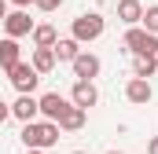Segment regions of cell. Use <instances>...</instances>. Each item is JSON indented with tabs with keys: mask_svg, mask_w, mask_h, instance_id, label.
<instances>
[{
	"mask_svg": "<svg viewBox=\"0 0 158 154\" xmlns=\"http://www.w3.org/2000/svg\"><path fill=\"white\" fill-rule=\"evenodd\" d=\"M125 51H132V55H158V37L147 33L143 26H132V30H125Z\"/></svg>",
	"mask_w": 158,
	"mask_h": 154,
	"instance_id": "3957f363",
	"label": "cell"
},
{
	"mask_svg": "<svg viewBox=\"0 0 158 154\" xmlns=\"http://www.w3.org/2000/svg\"><path fill=\"white\" fill-rule=\"evenodd\" d=\"M147 154H158V136H151V140H147Z\"/></svg>",
	"mask_w": 158,
	"mask_h": 154,
	"instance_id": "44dd1931",
	"label": "cell"
},
{
	"mask_svg": "<svg viewBox=\"0 0 158 154\" xmlns=\"http://www.w3.org/2000/svg\"><path fill=\"white\" fill-rule=\"evenodd\" d=\"M118 18L132 30V26H140V18H143V4L140 0H118Z\"/></svg>",
	"mask_w": 158,
	"mask_h": 154,
	"instance_id": "7c38bea8",
	"label": "cell"
},
{
	"mask_svg": "<svg viewBox=\"0 0 158 154\" xmlns=\"http://www.w3.org/2000/svg\"><path fill=\"white\" fill-rule=\"evenodd\" d=\"M7 117H11V103H4V99H0V125H4Z\"/></svg>",
	"mask_w": 158,
	"mask_h": 154,
	"instance_id": "ffe728a7",
	"label": "cell"
},
{
	"mask_svg": "<svg viewBox=\"0 0 158 154\" xmlns=\"http://www.w3.org/2000/svg\"><path fill=\"white\" fill-rule=\"evenodd\" d=\"M33 4H37L40 11H55V7H59V4H63V0H33Z\"/></svg>",
	"mask_w": 158,
	"mask_h": 154,
	"instance_id": "d6986e66",
	"label": "cell"
},
{
	"mask_svg": "<svg viewBox=\"0 0 158 154\" xmlns=\"http://www.w3.org/2000/svg\"><path fill=\"white\" fill-rule=\"evenodd\" d=\"M30 37H33V48H55L59 33H55V26H48V22H44V26H33V33H30Z\"/></svg>",
	"mask_w": 158,
	"mask_h": 154,
	"instance_id": "2e32d148",
	"label": "cell"
},
{
	"mask_svg": "<svg viewBox=\"0 0 158 154\" xmlns=\"http://www.w3.org/2000/svg\"><path fill=\"white\" fill-rule=\"evenodd\" d=\"M52 51H55V63H74V59L81 55V44H77L74 37H59Z\"/></svg>",
	"mask_w": 158,
	"mask_h": 154,
	"instance_id": "4fadbf2b",
	"label": "cell"
},
{
	"mask_svg": "<svg viewBox=\"0 0 158 154\" xmlns=\"http://www.w3.org/2000/svg\"><path fill=\"white\" fill-rule=\"evenodd\" d=\"M7 18V0H0V22Z\"/></svg>",
	"mask_w": 158,
	"mask_h": 154,
	"instance_id": "603a6c76",
	"label": "cell"
},
{
	"mask_svg": "<svg viewBox=\"0 0 158 154\" xmlns=\"http://www.w3.org/2000/svg\"><path fill=\"white\" fill-rule=\"evenodd\" d=\"M26 154H44V151H26Z\"/></svg>",
	"mask_w": 158,
	"mask_h": 154,
	"instance_id": "cb8c5ba5",
	"label": "cell"
},
{
	"mask_svg": "<svg viewBox=\"0 0 158 154\" xmlns=\"http://www.w3.org/2000/svg\"><path fill=\"white\" fill-rule=\"evenodd\" d=\"M85 117H88V110H81V107L70 103V110L59 117V132H77V128H85Z\"/></svg>",
	"mask_w": 158,
	"mask_h": 154,
	"instance_id": "5bb4252c",
	"label": "cell"
},
{
	"mask_svg": "<svg viewBox=\"0 0 158 154\" xmlns=\"http://www.w3.org/2000/svg\"><path fill=\"white\" fill-rule=\"evenodd\" d=\"M7 81L19 88V95H33V88L40 84V74L30 66V63H19V66H11V70H7Z\"/></svg>",
	"mask_w": 158,
	"mask_h": 154,
	"instance_id": "277c9868",
	"label": "cell"
},
{
	"mask_svg": "<svg viewBox=\"0 0 158 154\" xmlns=\"http://www.w3.org/2000/svg\"><path fill=\"white\" fill-rule=\"evenodd\" d=\"M74 154H85V151H74Z\"/></svg>",
	"mask_w": 158,
	"mask_h": 154,
	"instance_id": "484cf974",
	"label": "cell"
},
{
	"mask_svg": "<svg viewBox=\"0 0 158 154\" xmlns=\"http://www.w3.org/2000/svg\"><path fill=\"white\" fill-rule=\"evenodd\" d=\"M4 33H7L11 40L30 37V33H33V18H30V11H7V18H4Z\"/></svg>",
	"mask_w": 158,
	"mask_h": 154,
	"instance_id": "5b68a950",
	"label": "cell"
},
{
	"mask_svg": "<svg viewBox=\"0 0 158 154\" xmlns=\"http://www.w3.org/2000/svg\"><path fill=\"white\" fill-rule=\"evenodd\" d=\"M22 63V48H19V40L4 37L0 40V70H11V66H19Z\"/></svg>",
	"mask_w": 158,
	"mask_h": 154,
	"instance_id": "8fae6325",
	"label": "cell"
},
{
	"mask_svg": "<svg viewBox=\"0 0 158 154\" xmlns=\"http://www.w3.org/2000/svg\"><path fill=\"white\" fill-rule=\"evenodd\" d=\"M70 66H74V77H77V81H92V77H99V70H103V63H99L92 51H81Z\"/></svg>",
	"mask_w": 158,
	"mask_h": 154,
	"instance_id": "52a82bcc",
	"label": "cell"
},
{
	"mask_svg": "<svg viewBox=\"0 0 158 154\" xmlns=\"http://www.w3.org/2000/svg\"><path fill=\"white\" fill-rule=\"evenodd\" d=\"M107 154H121V151H107Z\"/></svg>",
	"mask_w": 158,
	"mask_h": 154,
	"instance_id": "d4e9b609",
	"label": "cell"
},
{
	"mask_svg": "<svg viewBox=\"0 0 158 154\" xmlns=\"http://www.w3.org/2000/svg\"><path fill=\"white\" fill-rule=\"evenodd\" d=\"M7 4H15V7H19V11H26V7H30V4H33V0H7Z\"/></svg>",
	"mask_w": 158,
	"mask_h": 154,
	"instance_id": "7402d4cb",
	"label": "cell"
},
{
	"mask_svg": "<svg viewBox=\"0 0 158 154\" xmlns=\"http://www.w3.org/2000/svg\"><path fill=\"white\" fill-rule=\"evenodd\" d=\"M70 103H74V107H81V110L96 107V103H99V92H96V84H92V81H74V92H70Z\"/></svg>",
	"mask_w": 158,
	"mask_h": 154,
	"instance_id": "ba28073f",
	"label": "cell"
},
{
	"mask_svg": "<svg viewBox=\"0 0 158 154\" xmlns=\"http://www.w3.org/2000/svg\"><path fill=\"white\" fill-rule=\"evenodd\" d=\"M132 70H136V77L147 81V77L158 70V55H136V66H132Z\"/></svg>",
	"mask_w": 158,
	"mask_h": 154,
	"instance_id": "e0dca14e",
	"label": "cell"
},
{
	"mask_svg": "<svg viewBox=\"0 0 158 154\" xmlns=\"http://www.w3.org/2000/svg\"><path fill=\"white\" fill-rule=\"evenodd\" d=\"M103 30H107V18H103V15H96V11H88V15H77V18H74L70 37L77 40V44H88V40L103 37Z\"/></svg>",
	"mask_w": 158,
	"mask_h": 154,
	"instance_id": "7a4b0ae2",
	"label": "cell"
},
{
	"mask_svg": "<svg viewBox=\"0 0 158 154\" xmlns=\"http://www.w3.org/2000/svg\"><path fill=\"white\" fill-rule=\"evenodd\" d=\"M30 66H33L40 77L52 74V70H55V51H52V48H33V63H30Z\"/></svg>",
	"mask_w": 158,
	"mask_h": 154,
	"instance_id": "9a60e30c",
	"label": "cell"
},
{
	"mask_svg": "<svg viewBox=\"0 0 158 154\" xmlns=\"http://www.w3.org/2000/svg\"><path fill=\"white\" fill-rule=\"evenodd\" d=\"M11 117H19L22 125L37 121V117H40V107H37V99H33V95H19V99L11 103Z\"/></svg>",
	"mask_w": 158,
	"mask_h": 154,
	"instance_id": "9c48e42d",
	"label": "cell"
},
{
	"mask_svg": "<svg viewBox=\"0 0 158 154\" xmlns=\"http://www.w3.org/2000/svg\"><path fill=\"white\" fill-rule=\"evenodd\" d=\"M151 95H155V88H151V81H143V77H132V81L125 84V99L136 103V107L151 103Z\"/></svg>",
	"mask_w": 158,
	"mask_h": 154,
	"instance_id": "30bf717a",
	"label": "cell"
},
{
	"mask_svg": "<svg viewBox=\"0 0 158 154\" xmlns=\"http://www.w3.org/2000/svg\"><path fill=\"white\" fill-rule=\"evenodd\" d=\"M22 143L26 151H48L59 143V125L55 121H30L22 125Z\"/></svg>",
	"mask_w": 158,
	"mask_h": 154,
	"instance_id": "6da1fadb",
	"label": "cell"
},
{
	"mask_svg": "<svg viewBox=\"0 0 158 154\" xmlns=\"http://www.w3.org/2000/svg\"><path fill=\"white\" fill-rule=\"evenodd\" d=\"M37 107H40V117H44V121H55V125H59V117L70 110V103H66L59 92H48V95H40V99H37Z\"/></svg>",
	"mask_w": 158,
	"mask_h": 154,
	"instance_id": "8992f818",
	"label": "cell"
},
{
	"mask_svg": "<svg viewBox=\"0 0 158 154\" xmlns=\"http://www.w3.org/2000/svg\"><path fill=\"white\" fill-rule=\"evenodd\" d=\"M140 22H143V30H147V33H155V37H158V4H151V7L143 11V18H140Z\"/></svg>",
	"mask_w": 158,
	"mask_h": 154,
	"instance_id": "ac0fdd59",
	"label": "cell"
}]
</instances>
